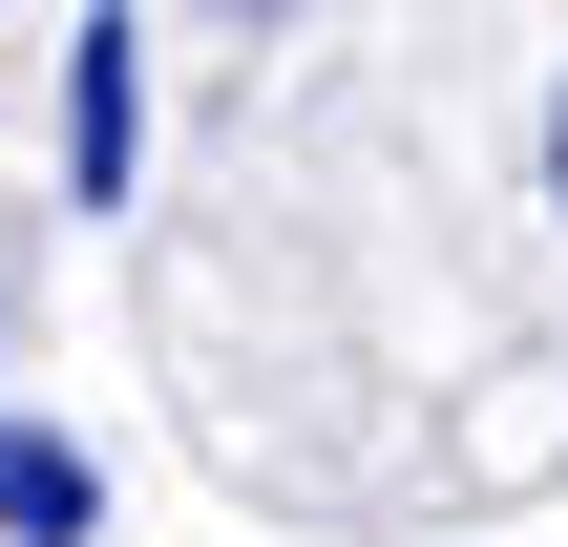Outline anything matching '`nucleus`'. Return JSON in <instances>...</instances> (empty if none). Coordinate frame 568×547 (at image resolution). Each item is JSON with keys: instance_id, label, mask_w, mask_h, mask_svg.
<instances>
[{"instance_id": "1", "label": "nucleus", "mask_w": 568, "mask_h": 547, "mask_svg": "<svg viewBox=\"0 0 568 547\" xmlns=\"http://www.w3.org/2000/svg\"><path fill=\"white\" fill-rule=\"evenodd\" d=\"M0 527H21V547H84V527H105V485H84V443H42V422H0Z\"/></svg>"}, {"instance_id": "2", "label": "nucleus", "mask_w": 568, "mask_h": 547, "mask_svg": "<svg viewBox=\"0 0 568 547\" xmlns=\"http://www.w3.org/2000/svg\"><path fill=\"white\" fill-rule=\"evenodd\" d=\"M126 42L148 21H84V190H126Z\"/></svg>"}, {"instance_id": "3", "label": "nucleus", "mask_w": 568, "mask_h": 547, "mask_svg": "<svg viewBox=\"0 0 568 547\" xmlns=\"http://www.w3.org/2000/svg\"><path fill=\"white\" fill-rule=\"evenodd\" d=\"M548 169H568V148H548Z\"/></svg>"}]
</instances>
